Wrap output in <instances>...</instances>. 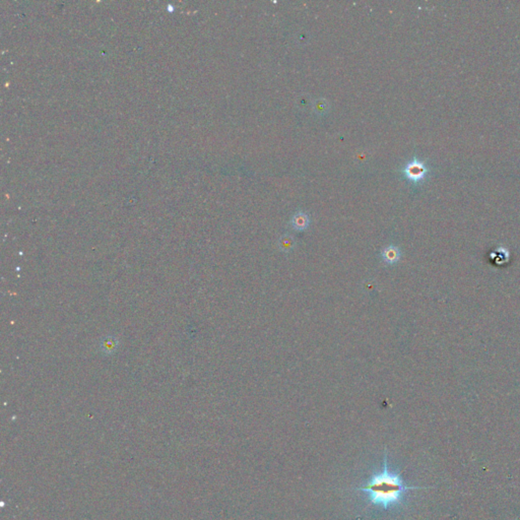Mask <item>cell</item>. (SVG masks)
Instances as JSON below:
<instances>
[{
    "label": "cell",
    "mask_w": 520,
    "mask_h": 520,
    "mask_svg": "<svg viewBox=\"0 0 520 520\" xmlns=\"http://www.w3.org/2000/svg\"><path fill=\"white\" fill-rule=\"evenodd\" d=\"M402 173L409 181L414 184H418L424 181L429 174V168L418 158H413L405 165L404 169H402Z\"/></svg>",
    "instance_id": "2"
},
{
    "label": "cell",
    "mask_w": 520,
    "mask_h": 520,
    "mask_svg": "<svg viewBox=\"0 0 520 520\" xmlns=\"http://www.w3.org/2000/svg\"><path fill=\"white\" fill-rule=\"evenodd\" d=\"M330 106H329V103L326 99L324 98H319V99H316L313 104H312V109L314 110V112L321 116V115H324L326 114L329 110Z\"/></svg>",
    "instance_id": "5"
},
{
    "label": "cell",
    "mask_w": 520,
    "mask_h": 520,
    "mask_svg": "<svg viewBox=\"0 0 520 520\" xmlns=\"http://www.w3.org/2000/svg\"><path fill=\"white\" fill-rule=\"evenodd\" d=\"M279 246H280V249L282 251L289 252V251L293 250V248H294L295 240H294V238L291 235H284V236H282L280 239Z\"/></svg>",
    "instance_id": "6"
},
{
    "label": "cell",
    "mask_w": 520,
    "mask_h": 520,
    "mask_svg": "<svg viewBox=\"0 0 520 520\" xmlns=\"http://www.w3.org/2000/svg\"><path fill=\"white\" fill-rule=\"evenodd\" d=\"M381 257L384 263H387L389 265L394 264L400 259V250L397 248L396 246H393V245L387 246L386 248L383 249Z\"/></svg>",
    "instance_id": "4"
},
{
    "label": "cell",
    "mask_w": 520,
    "mask_h": 520,
    "mask_svg": "<svg viewBox=\"0 0 520 520\" xmlns=\"http://www.w3.org/2000/svg\"><path fill=\"white\" fill-rule=\"evenodd\" d=\"M290 224L296 231H304L310 225V217L304 212H298L292 217Z\"/></svg>",
    "instance_id": "3"
},
{
    "label": "cell",
    "mask_w": 520,
    "mask_h": 520,
    "mask_svg": "<svg viewBox=\"0 0 520 520\" xmlns=\"http://www.w3.org/2000/svg\"><path fill=\"white\" fill-rule=\"evenodd\" d=\"M428 489L425 487L408 486L399 471L391 470L388 464V453L385 449L382 469L374 473L367 482L356 489L363 492L369 507L384 511H392L406 505L409 492Z\"/></svg>",
    "instance_id": "1"
}]
</instances>
